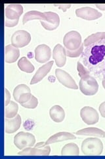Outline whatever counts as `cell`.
Returning a JSON list of instances; mask_svg holds the SVG:
<instances>
[{"mask_svg": "<svg viewBox=\"0 0 105 159\" xmlns=\"http://www.w3.org/2000/svg\"><path fill=\"white\" fill-rule=\"evenodd\" d=\"M65 48L69 51H74L82 45V36L76 31H71L65 34L63 39Z\"/></svg>", "mask_w": 105, "mask_h": 159, "instance_id": "obj_5", "label": "cell"}, {"mask_svg": "<svg viewBox=\"0 0 105 159\" xmlns=\"http://www.w3.org/2000/svg\"><path fill=\"white\" fill-rule=\"evenodd\" d=\"M18 66L21 70L26 73H32L35 69L33 64L28 61L26 57H22L19 60Z\"/></svg>", "mask_w": 105, "mask_h": 159, "instance_id": "obj_23", "label": "cell"}, {"mask_svg": "<svg viewBox=\"0 0 105 159\" xmlns=\"http://www.w3.org/2000/svg\"><path fill=\"white\" fill-rule=\"evenodd\" d=\"M76 14L77 17L83 19L87 21L97 19L103 16V14L92 7H84L79 8L76 10Z\"/></svg>", "mask_w": 105, "mask_h": 159, "instance_id": "obj_10", "label": "cell"}, {"mask_svg": "<svg viewBox=\"0 0 105 159\" xmlns=\"http://www.w3.org/2000/svg\"><path fill=\"white\" fill-rule=\"evenodd\" d=\"M53 64L54 62L53 61H50L39 68L32 79V80L30 82L31 85L32 84H37L39 82L42 80V79L47 75V74L50 72V70H51Z\"/></svg>", "mask_w": 105, "mask_h": 159, "instance_id": "obj_16", "label": "cell"}, {"mask_svg": "<svg viewBox=\"0 0 105 159\" xmlns=\"http://www.w3.org/2000/svg\"><path fill=\"white\" fill-rule=\"evenodd\" d=\"M53 57L58 67L61 68L65 65L67 61V52L66 50L61 44H58L55 47L53 52Z\"/></svg>", "mask_w": 105, "mask_h": 159, "instance_id": "obj_12", "label": "cell"}, {"mask_svg": "<svg viewBox=\"0 0 105 159\" xmlns=\"http://www.w3.org/2000/svg\"><path fill=\"white\" fill-rule=\"evenodd\" d=\"M45 142L37 143L35 147H28L23 149V150L18 153V155H49L51 152V148L49 145H45Z\"/></svg>", "mask_w": 105, "mask_h": 159, "instance_id": "obj_6", "label": "cell"}, {"mask_svg": "<svg viewBox=\"0 0 105 159\" xmlns=\"http://www.w3.org/2000/svg\"><path fill=\"white\" fill-rule=\"evenodd\" d=\"M103 151V144L99 138H87L82 142V151L84 155H101Z\"/></svg>", "mask_w": 105, "mask_h": 159, "instance_id": "obj_2", "label": "cell"}, {"mask_svg": "<svg viewBox=\"0 0 105 159\" xmlns=\"http://www.w3.org/2000/svg\"><path fill=\"white\" fill-rule=\"evenodd\" d=\"M96 7L103 11H105V4H97Z\"/></svg>", "mask_w": 105, "mask_h": 159, "instance_id": "obj_35", "label": "cell"}, {"mask_svg": "<svg viewBox=\"0 0 105 159\" xmlns=\"http://www.w3.org/2000/svg\"><path fill=\"white\" fill-rule=\"evenodd\" d=\"M84 46L83 44H82V45L79 47L76 50H74V51H69V50H66V52H67V56L68 57H71V58H77L82 55V54L83 51L84 49Z\"/></svg>", "mask_w": 105, "mask_h": 159, "instance_id": "obj_27", "label": "cell"}, {"mask_svg": "<svg viewBox=\"0 0 105 159\" xmlns=\"http://www.w3.org/2000/svg\"><path fill=\"white\" fill-rule=\"evenodd\" d=\"M32 96V93L31 92H25V93H23L22 95L21 96V97H20L19 98V100H18V103H21V104H22V103H24L27 102L30 99Z\"/></svg>", "mask_w": 105, "mask_h": 159, "instance_id": "obj_30", "label": "cell"}, {"mask_svg": "<svg viewBox=\"0 0 105 159\" xmlns=\"http://www.w3.org/2000/svg\"><path fill=\"white\" fill-rule=\"evenodd\" d=\"M22 123L21 117L17 115L13 118H6L5 119V124H6V133L10 134L16 132L20 128Z\"/></svg>", "mask_w": 105, "mask_h": 159, "instance_id": "obj_15", "label": "cell"}, {"mask_svg": "<svg viewBox=\"0 0 105 159\" xmlns=\"http://www.w3.org/2000/svg\"><path fill=\"white\" fill-rule=\"evenodd\" d=\"M76 137L71 133L68 132H59L58 133L55 134L54 135L51 136L48 140L45 142V145H49L50 144L62 142L67 140H72V139H76Z\"/></svg>", "mask_w": 105, "mask_h": 159, "instance_id": "obj_18", "label": "cell"}, {"mask_svg": "<svg viewBox=\"0 0 105 159\" xmlns=\"http://www.w3.org/2000/svg\"><path fill=\"white\" fill-rule=\"evenodd\" d=\"M49 116L55 122L61 123L64 119L65 112L61 106L56 105L50 109Z\"/></svg>", "mask_w": 105, "mask_h": 159, "instance_id": "obj_20", "label": "cell"}, {"mask_svg": "<svg viewBox=\"0 0 105 159\" xmlns=\"http://www.w3.org/2000/svg\"><path fill=\"white\" fill-rule=\"evenodd\" d=\"M99 111L103 117L105 118V102H103L99 106Z\"/></svg>", "mask_w": 105, "mask_h": 159, "instance_id": "obj_34", "label": "cell"}, {"mask_svg": "<svg viewBox=\"0 0 105 159\" xmlns=\"http://www.w3.org/2000/svg\"><path fill=\"white\" fill-rule=\"evenodd\" d=\"M38 99L33 95H32L30 99L27 102L21 104V106L22 107L25 108H28V109H34L38 106Z\"/></svg>", "mask_w": 105, "mask_h": 159, "instance_id": "obj_28", "label": "cell"}, {"mask_svg": "<svg viewBox=\"0 0 105 159\" xmlns=\"http://www.w3.org/2000/svg\"><path fill=\"white\" fill-rule=\"evenodd\" d=\"M49 17L47 12L42 13L38 11H30L24 14L22 19L23 24H26L27 22L34 19H39L40 21H47Z\"/></svg>", "mask_w": 105, "mask_h": 159, "instance_id": "obj_19", "label": "cell"}, {"mask_svg": "<svg viewBox=\"0 0 105 159\" xmlns=\"http://www.w3.org/2000/svg\"><path fill=\"white\" fill-rule=\"evenodd\" d=\"M49 19L47 21H40L42 26L48 31H53L56 29L60 24V18L59 15L56 13L48 11L47 12Z\"/></svg>", "mask_w": 105, "mask_h": 159, "instance_id": "obj_14", "label": "cell"}, {"mask_svg": "<svg viewBox=\"0 0 105 159\" xmlns=\"http://www.w3.org/2000/svg\"><path fill=\"white\" fill-rule=\"evenodd\" d=\"M55 6L58 7L59 9H61L63 11L65 12L67 11L68 9H69L70 7H71V5L70 4H65V5H63V4H60V5H54Z\"/></svg>", "mask_w": 105, "mask_h": 159, "instance_id": "obj_33", "label": "cell"}, {"mask_svg": "<svg viewBox=\"0 0 105 159\" xmlns=\"http://www.w3.org/2000/svg\"><path fill=\"white\" fill-rule=\"evenodd\" d=\"M23 13V7L20 4H10L7 6L5 11L6 18L11 20H19Z\"/></svg>", "mask_w": 105, "mask_h": 159, "instance_id": "obj_13", "label": "cell"}, {"mask_svg": "<svg viewBox=\"0 0 105 159\" xmlns=\"http://www.w3.org/2000/svg\"><path fill=\"white\" fill-rule=\"evenodd\" d=\"M77 69L78 71V75L80 78L83 77V76L87 75V74H91L89 72L88 70L86 67H85L83 65V64H82L80 62H78Z\"/></svg>", "mask_w": 105, "mask_h": 159, "instance_id": "obj_29", "label": "cell"}, {"mask_svg": "<svg viewBox=\"0 0 105 159\" xmlns=\"http://www.w3.org/2000/svg\"><path fill=\"white\" fill-rule=\"evenodd\" d=\"M51 51L46 44H40L35 49V59L39 63H46L51 58Z\"/></svg>", "mask_w": 105, "mask_h": 159, "instance_id": "obj_11", "label": "cell"}, {"mask_svg": "<svg viewBox=\"0 0 105 159\" xmlns=\"http://www.w3.org/2000/svg\"><path fill=\"white\" fill-rule=\"evenodd\" d=\"M18 23V20H11L6 18L5 20V26L7 27H13L16 26Z\"/></svg>", "mask_w": 105, "mask_h": 159, "instance_id": "obj_31", "label": "cell"}, {"mask_svg": "<svg viewBox=\"0 0 105 159\" xmlns=\"http://www.w3.org/2000/svg\"><path fill=\"white\" fill-rule=\"evenodd\" d=\"M31 41V35L28 31L19 30L14 32L11 37V44L17 48L27 46Z\"/></svg>", "mask_w": 105, "mask_h": 159, "instance_id": "obj_7", "label": "cell"}, {"mask_svg": "<svg viewBox=\"0 0 105 159\" xmlns=\"http://www.w3.org/2000/svg\"><path fill=\"white\" fill-rule=\"evenodd\" d=\"M25 92H31L30 89L26 84H20V85H18L14 89L13 97L16 102H18L20 97H21L23 93Z\"/></svg>", "mask_w": 105, "mask_h": 159, "instance_id": "obj_26", "label": "cell"}, {"mask_svg": "<svg viewBox=\"0 0 105 159\" xmlns=\"http://www.w3.org/2000/svg\"><path fill=\"white\" fill-rule=\"evenodd\" d=\"M18 106L17 104L13 101H11L9 105L6 106L5 109V117L6 118H13L17 116Z\"/></svg>", "mask_w": 105, "mask_h": 159, "instance_id": "obj_24", "label": "cell"}, {"mask_svg": "<svg viewBox=\"0 0 105 159\" xmlns=\"http://www.w3.org/2000/svg\"><path fill=\"white\" fill-rule=\"evenodd\" d=\"M55 75L59 82L65 87L74 89H78V86L73 78L66 71L57 68L55 70Z\"/></svg>", "mask_w": 105, "mask_h": 159, "instance_id": "obj_9", "label": "cell"}, {"mask_svg": "<svg viewBox=\"0 0 105 159\" xmlns=\"http://www.w3.org/2000/svg\"><path fill=\"white\" fill-rule=\"evenodd\" d=\"M81 61L90 74L100 80H105V39L85 47Z\"/></svg>", "mask_w": 105, "mask_h": 159, "instance_id": "obj_1", "label": "cell"}, {"mask_svg": "<svg viewBox=\"0 0 105 159\" xmlns=\"http://www.w3.org/2000/svg\"><path fill=\"white\" fill-rule=\"evenodd\" d=\"M5 106H7L11 102V94L7 88L5 89Z\"/></svg>", "mask_w": 105, "mask_h": 159, "instance_id": "obj_32", "label": "cell"}, {"mask_svg": "<svg viewBox=\"0 0 105 159\" xmlns=\"http://www.w3.org/2000/svg\"><path fill=\"white\" fill-rule=\"evenodd\" d=\"M14 143L20 150L32 147L36 143V139L32 134L26 132H20L14 136Z\"/></svg>", "mask_w": 105, "mask_h": 159, "instance_id": "obj_4", "label": "cell"}, {"mask_svg": "<svg viewBox=\"0 0 105 159\" xmlns=\"http://www.w3.org/2000/svg\"><path fill=\"white\" fill-rule=\"evenodd\" d=\"M102 84H103V88L105 89V80H103V82H102Z\"/></svg>", "mask_w": 105, "mask_h": 159, "instance_id": "obj_36", "label": "cell"}, {"mask_svg": "<svg viewBox=\"0 0 105 159\" xmlns=\"http://www.w3.org/2000/svg\"><path fill=\"white\" fill-rule=\"evenodd\" d=\"M79 86L81 92L86 96H93L99 90L98 82L91 74L82 77Z\"/></svg>", "mask_w": 105, "mask_h": 159, "instance_id": "obj_3", "label": "cell"}, {"mask_svg": "<svg viewBox=\"0 0 105 159\" xmlns=\"http://www.w3.org/2000/svg\"><path fill=\"white\" fill-rule=\"evenodd\" d=\"M20 56L18 48L9 44L5 48V61L7 63H13L16 62Z\"/></svg>", "mask_w": 105, "mask_h": 159, "instance_id": "obj_17", "label": "cell"}, {"mask_svg": "<svg viewBox=\"0 0 105 159\" xmlns=\"http://www.w3.org/2000/svg\"><path fill=\"white\" fill-rule=\"evenodd\" d=\"M63 156H78L79 155V147L76 144L71 143L64 145L61 151Z\"/></svg>", "mask_w": 105, "mask_h": 159, "instance_id": "obj_22", "label": "cell"}, {"mask_svg": "<svg viewBox=\"0 0 105 159\" xmlns=\"http://www.w3.org/2000/svg\"><path fill=\"white\" fill-rule=\"evenodd\" d=\"M80 116L83 122L87 125H94L99 120V116L96 109L89 106L83 107L81 109Z\"/></svg>", "mask_w": 105, "mask_h": 159, "instance_id": "obj_8", "label": "cell"}, {"mask_svg": "<svg viewBox=\"0 0 105 159\" xmlns=\"http://www.w3.org/2000/svg\"><path fill=\"white\" fill-rule=\"evenodd\" d=\"M78 135H86V136H95L97 137L105 138V131L98 128H86L79 130L76 133Z\"/></svg>", "mask_w": 105, "mask_h": 159, "instance_id": "obj_21", "label": "cell"}, {"mask_svg": "<svg viewBox=\"0 0 105 159\" xmlns=\"http://www.w3.org/2000/svg\"><path fill=\"white\" fill-rule=\"evenodd\" d=\"M103 39H105V32H98L93 34L89 36L87 39H85L84 42L83 43V46L85 47H88Z\"/></svg>", "mask_w": 105, "mask_h": 159, "instance_id": "obj_25", "label": "cell"}]
</instances>
